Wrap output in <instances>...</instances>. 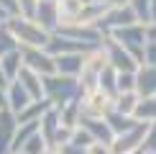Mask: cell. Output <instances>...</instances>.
<instances>
[{"mask_svg":"<svg viewBox=\"0 0 156 154\" xmlns=\"http://www.w3.org/2000/svg\"><path fill=\"white\" fill-rule=\"evenodd\" d=\"M82 95V85H80V77H67V75H49L44 77V98H46L54 108H62L67 103L77 100Z\"/></svg>","mask_w":156,"mask_h":154,"instance_id":"6da1fadb","label":"cell"},{"mask_svg":"<svg viewBox=\"0 0 156 154\" xmlns=\"http://www.w3.org/2000/svg\"><path fill=\"white\" fill-rule=\"evenodd\" d=\"M5 26H8L10 34L18 38L21 46H44L46 49V44L51 38L49 31H44L34 18H26V16H10V21Z\"/></svg>","mask_w":156,"mask_h":154,"instance_id":"7a4b0ae2","label":"cell"},{"mask_svg":"<svg viewBox=\"0 0 156 154\" xmlns=\"http://www.w3.org/2000/svg\"><path fill=\"white\" fill-rule=\"evenodd\" d=\"M113 95H108L105 90L100 87H90V90H82L80 95V111H82V118H105V116L113 111Z\"/></svg>","mask_w":156,"mask_h":154,"instance_id":"3957f363","label":"cell"},{"mask_svg":"<svg viewBox=\"0 0 156 154\" xmlns=\"http://www.w3.org/2000/svg\"><path fill=\"white\" fill-rule=\"evenodd\" d=\"M118 44H123L131 54L136 57V62L144 64V49L148 44V34H146V23H133V26H123V28L110 34Z\"/></svg>","mask_w":156,"mask_h":154,"instance_id":"277c9868","label":"cell"},{"mask_svg":"<svg viewBox=\"0 0 156 154\" xmlns=\"http://www.w3.org/2000/svg\"><path fill=\"white\" fill-rule=\"evenodd\" d=\"M102 49H105V54H108V64L113 69H118V72H136V69L141 67V64L136 62V57L123 46V44L115 41L110 34H105V38H102Z\"/></svg>","mask_w":156,"mask_h":154,"instance_id":"5b68a950","label":"cell"},{"mask_svg":"<svg viewBox=\"0 0 156 154\" xmlns=\"http://www.w3.org/2000/svg\"><path fill=\"white\" fill-rule=\"evenodd\" d=\"M108 67V54L102 46H97L92 51L84 54V67H82V75H80V85L82 90H90V87H97V80H100L102 69Z\"/></svg>","mask_w":156,"mask_h":154,"instance_id":"8992f818","label":"cell"},{"mask_svg":"<svg viewBox=\"0 0 156 154\" xmlns=\"http://www.w3.org/2000/svg\"><path fill=\"white\" fill-rule=\"evenodd\" d=\"M146 131H148V123L138 121L133 128L118 134V136L113 139V144H110L113 154H133V152H141V149H144V141H146Z\"/></svg>","mask_w":156,"mask_h":154,"instance_id":"52a82bcc","label":"cell"},{"mask_svg":"<svg viewBox=\"0 0 156 154\" xmlns=\"http://www.w3.org/2000/svg\"><path fill=\"white\" fill-rule=\"evenodd\" d=\"M21 57H23V67L34 69L41 77H49V75L56 72L54 54H49L44 46H21Z\"/></svg>","mask_w":156,"mask_h":154,"instance_id":"ba28073f","label":"cell"},{"mask_svg":"<svg viewBox=\"0 0 156 154\" xmlns=\"http://www.w3.org/2000/svg\"><path fill=\"white\" fill-rule=\"evenodd\" d=\"M133 23H138V18H136V13L131 5H115V8H110L105 13V18L100 21V28L105 31V34H113V31H118L123 28V26H133Z\"/></svg>","mask_w":156,"mask_h":154,"instance_id":"9c48e42d","label":"cell"},{"mask_svg":"<svg viewBox=\"0 0 156 154\" xmlns=\"http://www.w3.org/2000/svg\"><path fill=\"white\" fill-rule=\"evenodd\" d=\"M92 49H97V46L77 41V38H69V36H62V34H51L49 44H46V51L54 57H59V54H87Z\"/></svg>","mask_w":156,"mask_h":154,"instance_id":"30bf717a","label":"cell"},{"mask_svg":"<svg viewBox=\"0 0 156 154\" xmlns=\"http://www.w3.org/2000/svg\"><path fill=\"white\" fill-rule=\"evenodd\" d=\"M34 21L41 26L44 31H49V34H56L59 31V5H56V0H41L38 3V8L34 13Z\"/></svg>","mask_w":156,"mask_h":154,"instance_id":"8fae6325","label":"cell"},{"mask_svg":"<svg viewBox=\"0 0 156 154\" xmlns=\"http://www.w3.org/2000/svg\"><path fill=\"white\" fill-rule=\"evenodd\" d=\"M16 131H18V116L8 108L0 111V154H10Z\"/></svg>","mask_w":156,"mask_h":154,"instance_id":"7c38bea8","label":"cell"},{"mask_svg":"<svg viewBox=\"0 0 156 154\" xmlns=\"http://www.w3.org/2000/svg\"><path fill=\"white\" fill-rule=\"evenodd\" d=\"M136 93L141 98H154L156 95V67L141 64L136 69Z\"/></svg>","mask_w":156,"mask_h":154,"instance_id":"4fadbf2b","label":"cell"},{"mask_svg":"<svg viewBox=\"0 0 156 154\" xmlns=\"http://www.w3.org/2000/svg\"><path fill=\"white\" fill-rule=\"evenodd\" d=\"M38 126H41V136L46 139L49 149H54V139H56V134H59V128H62V116H59V108H54V105H51L49 111L41 116Z\"/></svg>","mask_w":156,"mask_h":154,"instance_id":"5bb4252c","label":"cell"},{"mask_svg":"<svg viewBox=\"0 0 156 154\" xmlns=\"http://www.w3.org/2000/svg\"><path fill=\"white\" fill-rule=\"evenodd\" d=\"M80 126H84L90 134H92V139L97 141V144H113V139H115L113 128H110V123L105 118H82Z\"/></svg>","mask_w":156,"mask_h":154,"instance_id":"9a60e30c","label":"cell"},{"mask_svg":"<svg viewBox=\"0 0 156 154\" xmlns=\"http://www.w3.org/2000/svg\"><path fill=\"white\" fill-rule=\"evenodd\" d=\"M56 59V72L67 77H80L84 67V54H59Z\"/></svg>","mask_w":156,"mask_h":154,"instance_id":"2e32d148","label":"cell"},{"mask_svg":"<svg viewBox=\"0 0 156 154\" xmlns=\"http://www.w3.org/2000/svg\"><path fill=\"white\" fill-rule=\"evenodd\" d=\"M16 80H21V85L28 90V95L34 100H44V77L34 72V69H28V67H23L21 69V75L16 77Z\"/></svg>","mask_w":156,"mask_h":154,"instance_id":"e0dca14e","label":"cell"},{"mask_svg":"<svg viewBox=\"0 0 156 154\" xmlns=\"http://www.w3.org/2000/svg\"><path fill=\"white\" fill-rule=\"evenodd\" d=\"M31 100H34V98H31V95H28V90L21 85V80H13L10 85H8V108H10V111L16 113V116L21 113V111H23L26 105H28Z\"/></svg>","mask_w":156,"mask_h":154,"instance_id":"ac0fdd59","label":"cell"},{"mask_svg":"<svg viewBox=\"0 0 156 154\" xmlns=\"http://www.w3.org/2000/svg\"><path fill=\"white\" fill-rule=\"evenodd\" d=\"M49 108H51V103H49L46 98H44V100H31L28 105L18 113V123H38L41 116L46 113Z\"/></svg>","mask_w":156,"mask_h":154,"instance_id":"d6986e66","label":"cell"},{"mask_svg":"<svg viewBox=\"0 0 156 154\" xmlns=\"http://www.w3.org/2000/svg\"><path fill=\"white\" fill-rule=\"evenodd\" d=\"M56 5H59V21H62V26L77 23L80 16H82V8H84L82 0H56Z\"/></svg>","mask_w":156,"mask_h":154,"instance_id":"ffe728a7","label":"cell"},{"mask_svg":"<svg viewBox=\"0 0 156 154\" xmlns=\"http://www.w3.org/2000/svg\"><path fill=\"white\" fill-rule=\"evenodd\" d=\"M105 121L110 123V128H113L115 136H118V134H123V131H128V128H133L136 123H138V118H136V116H126V113L115 111V108L105 116Z\"/></svg>","mask_w":156,"mask_h":154,"instance_id":"44dd1931","label":"cell"},{"mask_svg":"<svg viewBox=\"0 0 156 154\" xmlns=\"http://www.w3.org/2000/svg\"><path fill=\"white\" fill-rule=\"evenodd\" d=\"M0 67H3V72L8 75V80L13 82L18 75H21V69H23V57H21V49L10 51V54H5V57H0Z\"/></svg>","mask_w":156,"mask_h":154,"instance_id":"7402d4cb","label":"cell"},{"mask_svg":"<svg viewBox=\"0 0 156 154\" xmlns=\"http://www.w3.org/2000/svg\"><path fill=\"white\" fill-rule=\"evenodd\" d=\"M138 103H141V95L136 93V90L133 93H118L115 100H113V108L120 111V113H126V116H133L136 108H138Z\"/></svg>","mask_w":156,"mask_h":154,"instance_id":"603a6c76","label":"cell"},{"mask_svg":"<svg viewBox=\"0 0 156 154\" xmlns=\"http://www.w3.org/2000/svg\"><path fill=\"white\" fill-rule=\"evenodd\" d=\"M38 131H41V126H38V123H18V131H16V139H13L10 154H13V152H21L23 144H26L28 139H34Z\"/></svg>","mask_w":156,"mask_h":154,"instance_id":"cb8c5ba5","label":"cell"},{"mask_svg":"<svg viewBox=\"0 0 156 154\" xmlns=\"http://www.w3.org/2000/svg\"><path fill=\"white\" fill-rule=\"evenodd\" d=\"M59 116H62V123H64V126L77 128V126H80V121H82L80 98H77V100H72V103H67V105H62V108H59Z\"/></svg>","mask_w":156,"mask_h":154,"instance_id":"d4e9b609","label":"cell"},{"mask_svg":"<svg viewBox=\"0 0 156 154\" xmlns=\"http://www.w3.org/2000/svg\"><path fill=\"white\" fill-rule=\"evenodd\" d=\"M97 87L100 90H105L108 95H118V69H113L108 64L105 69H102V75H100V80H97Z\"/></svg>","mask_w":156,"mask_h":154,"instance_id":"484cf974","label":"cell"},{"mask_svg":"<svg viewBox=\"0 0 156 154\" xmlns=\"http://www.w3.org/2000/svg\"><path fill=\"white\" fill-rule=\"evenodd\" d=\"M133 116L138 121H144V123H156V95L154 98H141Z\"/></svg>","mask_w":156,"mask_h":154,"instance_id":"4316f807","label":"cell"},{"mask_svg":"<svg viewBox=\"0 0 156 154\" xmlns=\"http://www.w3.org/2000/svg\"><path fill=\"white\" fill-rule=\"evenodd\" d=\"M16 49H21L18 38L10 34V28H8V26H0V57L10 54V51H16Z\"/></svg>","mask_w":156,"mask_h":154,"instance_id":"83f0119b","label":"cell"},{"mask_svg":"<svg viewBox=\"0 0 156 154\" xmlns=\"http://www.w3.org/2000/svg\"><path fill=\"white\" fill-rule=\"evenodd\" d=\"M128 5L133 8L138 23H151V0H128Z\"/></svg>","mask_w":156,"mask_h":154,"instance_id":"f1b7e54d","label":"cell"},{"mask_svg":"<svg viewBox=\"0 0 156 154\" xmlns=\"http://www.w3.org/2000/svg\"><path fill=\"white\" fill-rule=\"evenodd\" d=\"M21 152H26V154H46V152H49V144H46V139L41 136V131H38L34 139H28V141L23 144Z\"/></svg>","mask_w":156,"mask_h":154,"instance_id":"f546056e","label":"cell"},{"mask_svg":"<svg viewBox=\"0 0 156 154\" xmlns=\"http://www.w3.org/2000/svg\"><path fill=\"white\" fill-rule=\"evenodd\" d=\"M69 144H77V146H82V149H90L92 144H97V141L92 139V134L87 131L84 126H77L74 128V134H72V141Z\"/></svg>","mask_w":156,"mask_h":154,"instance_id":"4dcf8cb0","label":"cell"},{"mask_svg":"<svg viewBox=\"0 0 156 154\" xmlns=\"http://www.w3.org/2000/svg\"><path fill=\"white\" fill-rule=\"evenodd\" d=\"M136 90V72H118V93H133Z\"/></svg>","mask_w":156,"mask_h":154,"instance_id":"1f68e13d","label":"cell"},{"mask_svg":"<svg viewBox=\"0 0 156 154\" xmlns=\"http://www.w3.org/2000/svg\"><path fill=\"white\" fill-rule=\"evenodd\" d=\"M41 0H18V16H26V18H34V13L38 8Z\"/></svg>","mask_w":156,"mask_h":154,"instance_id":"d6a6232c","label":"cell"},{"mask_svg":"<svg viewBox=\"0 0 156 154\" xmlns=\"http://www.w3.org/2000/svg\"><path fill=\"white\" fill-rule=\"evenodd\" d=\"M144 152H156V123H148L146 141H144Z\"/></svg>","mask_w":156,"mask_h":154,"instance_id":"836d02e7","label":"cell"},{"mask_svg":"<svg viewBox=\"0 0 156 154\" xmlns=\"http://www.w3.org/2000/svg\"><path fill=\"white\" fill-rule=\"evenodd\" d=\"M144 64H151L156 67V41H148L144 49Z\"/></svg>","mask_w":156,"mask_h":154,"instance_id":"e575fe53","label":"cell"},{"mask_svg":"<svg viewBox=\"0 0 156 154\" xmlns=\"http://www.w3.org/2000/svg\"><path fill=\"white\" fill-rule=\"evenodd\" d=\"M59 154H87V149H82L77 144H64V146H59Z\"/></svg>","mask_w":156,"mask_h":154,"instance_id":"d590c367","label":"cell"},{"mask_svg":"<svg viewBox=\"0 0 156 154\" xmlns=\"http://www.w3.org/2000/svg\"><path fill=\"white\" fill-rule=\"evenodd\" d=\"M87 154H113V149H110V144H92Z\"/></svg>","mask_w":156,"mask_h":154,"instance_id":"8d00e7d4","label":"cell"},{"mask_svg":"<svg viewBox=\"0 0 156 154\" xmlns=\"http://www.w3.org/2000/svg\"><path fill=\"white\" fill-rule=\"evenodd\" d=\"M0 5H3L10 16H18V0H0Z\"/></svg>","mask_w":156,"mask_h":154,"instance_id":"74e56055","label":"cell"},{"mask_svg":"<svg viewBox=\"0 0 156 154\" xmlns=\"http://www.w3.org/2000/svg\"><path fill=\"white\" fill-rule=\"evenodd\" d=\"M5 108H8V87H0V111H5Z\"/></svg>","mask_w":156,"mask_h":154,"instance_id":"f35d334b","label":"cell"},{"mask_svg":"<svg viewBox=\"0 0 156 154\" xmlns=\"http://www.w3.org/2000/svg\"><path fill=\"white\" fill-rule=\"evenodd\" d=\"M146 34H148V41H156V21L146 26Z\"/></svg>","mask_w":156,"mask_h":154,"instance_id":"ab89813d","label":"cell"},{"mask_svg":"<svg viewBox=\"0 0 156 154\" xmlns=\"http://www.w3.org/2000/svg\"><path fill=\"white\" fill-rule=\"evenodd\" d=\"M8 21H10V13L5 10L3 5H0V26H5V23H8Z\"/></svg>","mask_w":156,"mask_h":154,"instance_id":"60d3db41","label":"cell"},{"mask_svg":"<svg viewBox=\"0 0 156 154\" xmlns=\"http://www.w3.org/2000/svg\"><path fill=\"white\" fill-rule=\"evenodd\" d=\"M10 85V80H8V75L3 72V67H0V87H8Z\"/></svg>","mask_w":156,"mask_h":154,"instance_id":"b9f144b4","label":"cell"},{"mask_svg":"<svg viewBox=\"0 0 156 154\" xmlns=\"http://www.w3.org/2000/svg\"><path fill=\"white\" fill-rule=\"evenodd\" d=\"M156 21V0H151V23Z\"/></svg>","mask_w":156,"mask_h":154,"instance_id":"7bdbcfd3","label":"cell"},{"mask_svg":"<svg viewBox=\"0 0 156 154\" xmlns=\"http://www.w3.org/2000/svg\"><path fill=\"white\" fill-rule=\"evenodd\" d=\"M46 154H59V149H49V152H46Z\"/></svg>","mask_w":156,"mask_h":154,"instance_id":"ee69618b","label":"cell"},{"mask_svg":"<svg viewBox=\"0 0 156 154\" xmlns=\"http://www.w3.org/2000/svg\"><path fill=\"white\" fill-rule=\"evenodd\" d=\"M82 3H84V5H87V3H95V0H82Z\"/></svg>","mask_w":156,"mask_h":154,"instance_id":"f6af8a7d","label":"cell"},{"mask_svg":"<svg viewBox=\"0 0 156 154\" xmlns=\"http://www.w3.org/2000/svg\"><path fill=\"white\" fill-rule=\"evenodd\" d=\"M133 154H144V149H141V152H133Z\"/></svg>","mask_w":156,"mask_h":154,"instance_id":"bcb514c9","label":"cell"},{"mask_svg":"<svg viewBox=\"0 0 156 154\" xmlns=\"http://www.w3.org/2000/svg\"><path fill=\"white\" fill-rule=\"evenodd\" d=\"M13 154H26V152H13Z\"/></svg>","mask_w":156,"mask_h":154,"instance_id":"7dc6e473","label":"cell"},{"mask_svg":"<svg viewBox=\"0 0 156 154\" xmlns=\"http://www.w3.org/2000/svg\"><path fill=\"white\" fill-rule=\"evenodd\" d=\"M144 154H156V152H144Z\"/></svg>","mask_w":156,"mask_h":154,"instance_id":"c3c4849f","label":"cell"}]
</instances>
